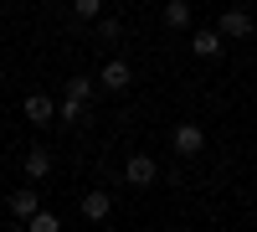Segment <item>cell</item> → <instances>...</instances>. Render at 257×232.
Segmentation results:
<instances>
[{"label": "cell", "instance_id": "obj_10", "mask_svg": "<svg viewBox=\"0 0 257 232\" xmlns=\"http://www.w3.org/2000/svg\"><path fill=\"white\" fill-rule=\"evenodd\" d=\"M160 21H165L170 31H185L190 26V0H165V16Z\"/></svg>", "mask_w": 257, "mask_h": 232}, {"label": "cell", "instance_id": "obj_15", "mask_svg": "<svg viewBox=\"0 0 257 232\" xmlns=\"http://www.w3.org/2000/svg\"><path fill=\"white\" fill-rule=\"evenodd\" d=\"M26 227L31 232H57V212H36V217H26Z\"/></svg>", "mask_w": 257, "mask_h": 232}, {"label": "cell", "instance_id": "obj_6", "mask_svg": "<svg viewBox=\"0 0 257 232\" xmlns=\"http://www.w3.org/2000/svg\"><path fill=\"white\" fill-rule=\"evenodd\" d=\"M21 114H26V124H52L57 119V103L47 93H26V98H21Z\"/></svg>", "mask_w": 257, "mask_h": 232}, {"label": "cell", "instance_id": "obj_5", "mask_svg": "<svg viewBox=\"0 0 257 232\" xmlns=\"http://www.w3.org/2000/svg\"><path fill=\"white\" fill-rule=\"evenodd\" d=\"M216 26H221V36H226V41H242V36H252V31H257V26H252V16H247L242 6L221 11V21H216Z\"/></svg>", "mask_w": 257, "mask_h": 232}, {"label": "cell", "instance_id": "obj_12", "mask_svg": "<svg viewBox=\"0 0 257 232\" xmlns=\"http://www.w3.org/2000/svg\"><path fill=\"white\" fill-rule=\"evenodd\" d=\"M67 98H77V103H88V98H93V78H82V72H72V78H67Z\"/></svg>", "mask_w": 257, "mask_h": 232}, {"label": "cell", "instance_id": "obj_1", "mask_svg": "<svg viewBox=\"0 0 257 232\" xmlns=\"http://www.w3.org/2000/svg\"><path fill=\"white\" fill-rule=\"evenodd\" d=\"M170 144H175V155H180V160H190V155H201V150H206V129H201L196 119H185V124H175Z\"/></svg>", "mask_w": 257, "mask_h": 232}, {"label": "cell", "instance_id": "obj_4", "mask_svg": "<svg viewBox=\"0 0 257 232\" xmlns=\"http://www.w3.org/2000/svg\"><path fill=\"white\" fill-rule=\"evenodd\" d=\"M52 150H47V144H31V150L26 155H21V171H26V181H47L52 176Z\"/></svg>", "mask_w": 257, "mask_h": 232}, {"label": "cell", "instance_id": "obj_11", "mask_svg": "<svg viewBox=\"0 0 257 232\" xmlns=\"http://www.w3.org/2000/svg\"><path fill=\"white\" fill-rule=\"evenodd\" d=\"M57 119H62V124H82V119H88V103L62 98V103H57Z\"/></svg>", "mask_w": 257, "mask_h": 232}, {"label": "cell", "instance_id": "obj_14", "mask_svg": "<svg viewBox=\"0 0 257 232\" xmlns=\"http://www.w3.org/2000/svg\"><path fill=\"white\" fill-rule=\"evenodd\" d=\"M98 36H103V41H108V47H113V41L123 36V26H118L113 16H98Z\"/></svg>", "mask_w": 257, "mask_h": 232}, {"label": "cell", "instance_id": "obj_2", "mask_svg": "<svg viewBox=\"0 0 257 232\" xmlns=\"http://www.w3.org/2000/svg\"><path fill=\"white\" fill-rule=\"evenodd\" d=\"M128 83H134V67H128L123 57H108V62H103V72H98V88H103V93H128Z\"/></svg>", "mask_w": 257, "mask_h": 232}, {"label": "cell", "instance_id": "obj_9", "mask_svg": "<svg viewBox=\"0 0 257 232\" xmlns=\"http://www.w3.org/2000/svg\"><path fill=\"white\" fill-rule=\"evenodd\" d=\"M108 212H113V196L108 191H82V217H88V222H103Z\"/></svg>", "mask_w": 257, "mask_h": 232}, {"label": "cell", "instance_id": "obj_7", "mask_svg": "<svg viewBox=\"0 0 257 232\" xmlns=\"http://www.w3.org/2000/svg\"><path fill=\"white\" fill-rule=\"evenodd\" d=\"M221 26H206V31H196V36H190V52H196L201 62H211V57H221Z\"/></svg>", "mask_w": 257, "mask_h": 232}, {"label": "cell", "instance_id": "obj_13", "mask_svg": "<svg viewBox=\"0 0 257 232\" xmlns=\"http://www.w3.org/2000/svg\"><path fill=\"white\" fill-rule=\"evenodd\" d=\"M72 16L77 21H98L103 16V0H72Z\"/></svg>", "mask_w": 257, "mask_h": 232}, {"label": "cell", "instance_id": "obj_8", "mask_svg": "<svg viewBox=\"0 0 257 232\" xmlns=\"http://www.w3.org/2000/svg\"><path fill=\"white\" fill-rule=\"evenodd\" d=\"M6 206H11V217H16V222H26V217H36V212H41V196L31 191V186H21V191H11V201H6Z\"/></svg>", "mask_w": 257, "mask_h": 232}, {"label": "cell", "instance_id": "obj_3", "mask_svg": "<svg viewBox=\"0 0 257 232\" xmlns=\"http://www.w3.org/2000/svg\"><path fill=\"white\" fill-rule=\"evenodd\" d=\"M123 181H128V186H139V191H149V186L160 181V165L139 150V155H128V160H123Z\"/></svg>", "mask_w": 257, "mask_h": 232}]
</instances>
